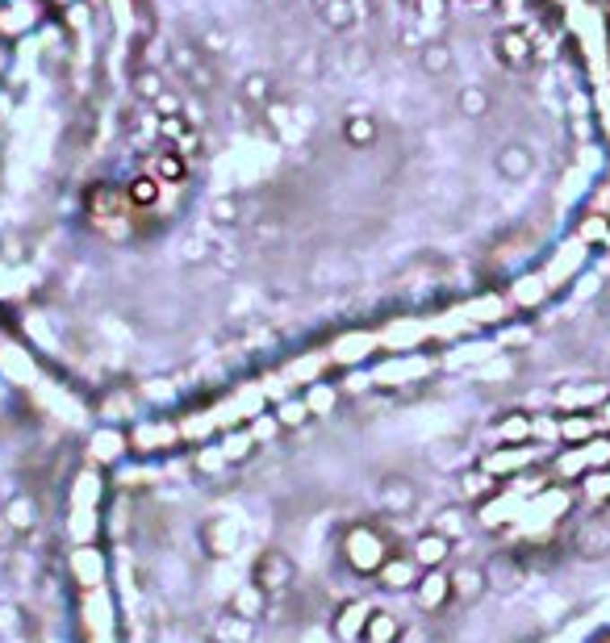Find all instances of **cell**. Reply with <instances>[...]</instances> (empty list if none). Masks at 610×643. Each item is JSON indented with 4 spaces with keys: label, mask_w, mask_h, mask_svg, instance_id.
I'll return each instance as SVG.
<instances>
[{
    "label": "cell",
    "mask_w": 610,
    "mask_h": 643,
    "mask_svg": "<svg viewBox=\"0 0 610 643\" xmlns=\"http://www.w3.org/2000/svg\"><path fill=\"white\" fill-rule=\"evenodd\" d=\"M343 556H347V564H352L355 572L377 577L393 552H389V539H385L372 522H360V526H352V531L343 534Z\"/></svg>",
    "instance_id": "cell-1"
},
{
    "label": "cell",
    "mask_w": 610,
    "mask_h": 643,
    "mask_svg": "<svg viewBox=\"0 0 610 643\" xmlns=\"http://www.w3.org/2000/svg\"><path fill=\"white\" fill-rule=\"evenodd\" d=\"M251 577H256V589H264V594H284V589L293 585L297 569H293V560L284 556V552L272 547V552H259Z\"/></svg>",
    "instance_id": "cell-2"
},
{
    "label": "cell",
    "mask_w": 610,
    "mask_h": 643,
    "mask_svg": "<svg viewBox=\"0 0 610 643\" xmlns=\"http://www.w3.org/2000/svg\"><path fill=\"white\" fill-rule=\"evenodd\" d=\"M380 506L385 514H410L418 506V489L405 476H389V481H380Z\"/></svg>",
    "instance_id": "cell-3"
},
{
    "label": "cell",
    "mask_w": 610,
    "mask_h": 643,
    "mask_svg": "<svg viewBox=\"0 0 610 643\" xmlns=\"http://www.w3.org/2000/svg\"><path fill=\"white\" fill-rule=\"evenodd\" d=\"M448 547H452V539H443V534L427 531V534H423V539L414 543V560H418V569H440V564H443V556H448Z\"/></svg>",
    "instance_id": "cell-4"
},
{
    "label": "cell",
    "mask_w": 610,
    "mask_h": 643,
    "mask_svg": "<svg viewBox=\"0 0 610 643\" xmlns=\"http://www.w3.org/2000/svg\"><path fill=\"white\" fill-rule=\"evenodd\" d=\"M448 597H452V581H448V577H443L440 569L431 572V577H423V581H418V606L435 610V606H443Z\"/></svg>",
    "instance_id": "cell-5"
},
{
    "label": "cell",
    "mask_w": 610,
    "mask_h": 643,
    "mask_svg": "<svg viewBox=\"0 0 610 643\" xmlns=\"http://www.w3.org/2000/svg\"><path fill=\"white\" fill-rule=\"evenodd\" d=\"M360 639L364 643H397L402 639V627H397V619H389V614H368L364 631H360Z\"/></svg>",
    "instance_id": "cell-6"
},
{
    "label": "cell",
    "mask_w": 610,
    "mask_h": 643,
    "mask_svg": "<svg viewBox=\"0 0 610 643\" xmlns=\"http://www.w3.org/2000/svg\"><path fill=\"white\" fill-rule=\"evenodd\" d=\"M414 569H418V560H393L389 556V560H385V569H380L377 577L389 585V589H393V585H414Z\"/></svg>",
    "instance_id": "cell-7"
},
{
    "label": "cell",
    "mask_w": 610,
    "mask_h": 643,
    "mask_svg": "<svg viewBox=\"0 0 610 643\" xmlns=\"http://www.w3.org/2000/svg\"><path fill=\"white\" fill-rule=\"evenodd\" d=\"M264 597H268V594H264V589H256V585H251L247 594H239V597H234V602H231V610H234V614H239V619L256 622L259 614H264Z\"/></svg>",
    "instance_id": "cell-8"
},
{
    "label": "cell",
    "mask_w": 610,
    "mask_h": 643,
    "mask_svg": "<svg viewBox=\"0 0 610 643\" xmlns=\"http://www.w3.org/2000/svg\"><path fill=\"white\" fill-rule=\"evenodd\" d=\"M481 594V572L476 569H468V572H460L452 581V597H476Z\"/></svg>",
    "instance_id": "cell-9"
},
{
    "label": "cell",
    "mask_w": 610,
    "mask_h": 643,
    "mask_svg": "<svg viewBox=\"0 0 610 643\" xmlns=\"http://www.w3.org/2000/svg\"><path fill=\"white\" fill-rule=\"evenodd\" d=\"M431 531L443 534V539H456V534H460V510H443V514H440V522H435Z\"/></svg>",
    "instance_id": "cell-10"
},
{
    "label": "cell",
    "mask_w": 610,
    "mask_h": 643,
    "mask_svg": "<svg viewBox=\"0 0 610 643\" xmlns=\"http://www.w3.org/2000/svg\"><path fill=\"white\" fill-rule=\"evenodd\" d=\"M360 614H364V606H355V602H352V606L343 610V619H339V627H335V631H339L343 639H360V631H355V622H352V619H360Z\"/></svg>",
    "instance_id": "cell-11"
}]
</instances>
